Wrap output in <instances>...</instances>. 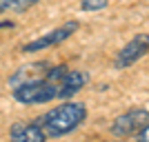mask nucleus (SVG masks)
I'll use <instances>...</instances> for the list:
<instances>
[{"label": "nucleus", "mask_w": 149, "mask_h": 142, "mask_svg": "<svg viewBox=\"0 0 149 142\" xmlns=\"http://www.w3.org/2000/svg\"><path fill=\"white\" fill-rule=\"evenodd\" d=\"M87 116H89L87 105L67 100L65 105H58L54 109H49V111H45L42 116H38L36 122L45 131L47 140H54V138H62V136L74 133L87 120Z\"/></svg>", "instance_id": "obj_1"}, {"label": "nucleus", "mask_w": 149, "mask_h": 142, "mask_svg": "<svg viewBox=\"0 0 149 142\" xmlns=\"http://www.w3.org/2000/svg\"><path fill=\"white\" fill-rule=\"evenodd\" d=\"M69 71L67 64H56V67L49 69V73L45 78H38V80L31 82H22L18 87H11V96L18 105H47L51 100L60 98V80L65 78V73Z\"/></svg>", "instance_id": "obj_2"}, {"label": "nucleus", "mask_w": 149, "mask_h": 142, "mask_svg": "<svg viewBox=\"0 0 149 142\" xmlns=\"http://www.w3.org/2000/svg\"><path fill=\"white\" fill-rule=\"evenodd\" d=\"M78 29H80V22H78V20H69L65 25H60V27H56V29L42 33V36L36 38V40L22 44L20 51H22V53H33V51H42V49H49V47H58L60 42L69 40Z\"/></svg>", "instance_id": "obj_3"}, {"label": "nucleus", "mask_w": 149, "mask_h": 142, "mask_svg": "<svg viewBox=\"0 0 149 142\" xmlns=\"http://www.w3.org/2000/svg\"><path fill=\"white\" fill-rule=\"evenodd\" d=\"M149 53V33H138L125 44L123 49L116 53L113 58V69L116 71H123V69H129L131 64H136L140 58H145Z\"/></svg>", "instance_id": "obj_4"}, {"label": "nucleus", "mask_w": 149, "mask_h": 142, "mask_svg": "<svg viewBox=\"0 0 149 142\" xmlns=\"http://www.w3.org/2000/svg\"><path fill=\"white\" fill-rule=\"evenodd\" d=\"M147 122H149V109H129L113 120L109 131L113 138H131Z\"/></svg>", "instance_id": "obj_5"}, {"label": "nucleus", "mask_w": 149, "mask_h": 142, "mask_svg": "<svg viewBox=\"0 0 149 142\" xmlns=\"http://www.w3.org/2000/svg\"><path fill=\"white\" fill-rule=\"evenodd\" d=\"M9 138L16 142H47L45 131L36 120H22V122H13L9 129Z\"/></svg>", "instance_id": "obj_6"}, {"label": "nucleus", "mask_w": 149, "mask_h": 142, "mask_svg": "<svg viewBox=\"0 0 149 142\" xmlns=\"http://www.w3.org/2000/svg\"><path fill=\"white\" fill-rule=\"evenodd\" d=\"M51 67L54 64L49 60H38V62H31V64H25V67H20L9 78V87H18L22 82H31V80H38V78H45V76L49 73Z\"/></svg>", "instance_id": "obj_7"}, {"label": "nucleus", "mask_w": 149, "mask_h": 142, "mask_svg": "<svg viewBox=\"0 0 149 142\" xmlns=\"http://www.w3.org/2000/svg\"><path fill=\"white\" fill-rule=\"evenodd\" d=\"M87 85H89V73L78 71V69H69L65 73V78L60 80V100H71Z\"/></svg>", "instance_id": "obj_8"}, {"label": "nucleus", "mask_w": 149, "mask_h": 142, "mask_svg": "<svg viewBox=\"0 0 149 142\" xmlns=\"http://www.w3.org/2000/svg\"><path fill=\"white\" fill-rule=\"evenodd\" d=\"M40 0H0V16L2 13H22Z\"/></svg>", "instance_id": "obj_9"}, {"label": "nucleus", "mask_w": 149, "mask_h": 142, "mask_svg": "<svg viewBox=\"0 0 149 142\" xmlns=\"http://www.w3.org/2000/svg\"><path fill=\"white\" fill-rule=\"evenodd\" d=\"M109 5V0H80V9L82 11H100Z\"/></svg>", "instance_id": "obj_10"}, {"label": "nucleus", "mask_w": 149, "mask_h": 142, "mask_svg": "<svg viewBox=\"0 0 149 142\" xmlns=\"http://www.w3.org/2000/svg\"><path fill=\"white\" fill-rule=\"evenodd\" d=\"M136 140H140V142H149V122H147L143 129L136 133Z\"/></svg>", "instance_id": "obj_11"}, {"label": "nucleus", "mask_w": 149, "mask_h": 142, "mask_svg": "<svg viewBox=\"0 0 149 142\" xmlns=\"http://www.w3.org/2000/svg\"><path fill=\"white\" fill-rule=\"evenodd\" d=\"M2 29H16V22H13V20H2V22H0V31Z\"/></svg>", "instance_id": "obj_12"}]
</instances>
